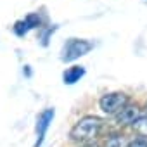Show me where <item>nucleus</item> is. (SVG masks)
Listing matches in <instances>:
<instances>
[{"mask_svg":"<svg viewBox=\"0 0 147 147\" xmlns=\"http://www.w3.org/2000/svg\"><path fill=\"white\" fill-rule=\"evenodd\" d=\"M102 126H104L102 118L94 116V114H87V116L80 118L75 125H73V128L69 131V137H71V140H75L78 144L90 142V140H95L100 135Z\"/></svg>","mask_w":147,"mask_h":147,"instance_id":"obj_1","label":"nucleus"},{"mask_svg":"<svg viewBox=\"0 0 147 147\" xmlns=\"http://www.w3.org/2000/svg\"><path fill=\"white\" fill-rule=\"evenodd\" d=\"M94 49V43L85 38H69L61 49V61L62 62H73L83 55H87Z\"/></svg>","mask_w":147,"mask_h":147,"instance_id":"obj_2","label":"nucleus"},{"mask_svg":"<svg viewBox=\"0 0 147 147\" xmlns=\"http://www.w3.org/2000/svg\"><path fill=\"white\" fill-rule=\"evenodd\" d=\"M128 104H130V97L125 92H109L99 99V107L107 116H116Z\"/></svg>","mask_w":147,"mask_h":147,"instance_id":"obj_3","label":"nucleus"},{"mask_svg":"<svg viewBox=\"0 0 147 147\" xmlns=\"http://www.w3.org/2000/svg\"><path fill=\"white\" fill-rule=\"evenodd\" d=\"M55 118V109L54 107H47L43 109L38 116H36V123H35V133H36V140H35V145L33 147H42L43 140H45V135L52 125Z\"/></svg>","mask_w":147,"mask_h":147,"instance_id":"obj_4","label":"nucleus"},{"mask_svg":"<svg viewBox=\"0 0 147 147\" xmlns=\"http://www.w3.org/2000/svg\"><path fill=\"white\" fill-rule=\"evenodd\" d=\"M142 114V109L135 104H128V106H125L114 118H116V123H118V126H131V123L138 118Z\"/></svg>","mask_w":147,"mask_h":147,"instance_id":"obj_5","label":"nucleus"},{"mask_svg":"<svg viewBox=\"0 0 147 147\" xmlns=\"http://www.w3.org/2000/svg\"><path fill=\"white\" fill-rule=\"evenodd\" d=\"M85 67L83 66H69L64 73H62V82H64V85H75V83H78L83 76H85Z\"/></svg>","mask_w":147,"mask_h":147,"instance_id":"obj_6","label":"nucleus"},{"mask_svg":"<svg viewBox=\"0 0 147 147\" xmlns=\"http://www.w3.org/2000/svg\"><path fill=\"white\" fill-rule=\"evenodd\" d=\"M131 130L140 135L142 138H147V114H140L133 123H131Z\"/></svg>","mask_w":147,"mask_h":147,"instance_id":"obj_7","label":"nucleus"},{"mask_svg":"<svg viewBox=\"0 0 147 147\" xmlns=\"http://www.w3.org/2000/svg\"><path fill=\"white\" fill-rule=\"evenodd\" d=\"M126 144H128V140H126L125 135H121V133H113V135H109V137L106 138L104 147H126Z\"/></svg>","mask_w":147,"mask_h":147,"instance_id":"obj_8","label":"nucleus"},{"mask_svg":"<svg viewBox=\"0 0 147 147\" xmlns=\"http://www.w3.org/2000/svg\"><path fill=\"white\" fill-rule=\"evenodd\" d=\"M12 30H14V33L18 35V36H24V35H28L31 30H30V26H28V23L24 21V19H21V21H18L14 26H12Z\"/></svg>","mask_w":147,"mask_h":147,"instance_id":"obj_9","label":"nucleus"},{"mask_svg":"<svg viewBox=\"0 0 147 147\" xmlns=\"http://www.w3.org/2000/svg\"><path fill=\"white\" fill-rule=\"evenodd\" d=\"M57 30V26H50V28H40V43L43 45V47H47L49 45V38H50V35L54 33Z\"/></svg>","mask_w":147,"mask_h":147,"instance_id":"obj_10","label":"nucleus"},{"mask_svg":"<svg viewBox=\"0 0 147 147\" xmlns=\"http://www.w3.org/2000/svg\"><path fill=\"white\" fill-rule=\"evenodd\" d=\"M126 147H147V138H142V137L131 138V140H128Z\"/></svg>","mask_w":147,"mask_h":147,"instance_id":"obj_11","label":"nucleus"},{"mask_svg":"<svg viewBox=\"0 0 147 147\" xmlns=\"http://www.w3.org/2000/svg\"><path fill=\"white\" fill-rule=\"evenodd\" d=\"M78 147H100V145H99L95 140H90V142H82Z\"/></svg>","mask_w":147,"mask_h":147,"instance_id":"obj_12","label":"nucleus"},{"mask_svg":"<svg viewBox=\"0 0 147 147\" xmlns=\"http://www.w3.org/2000/svg\"><path fill=\"white\" fill-rule=\"evenodd\" d=\"M23 75H24L26 78L31 76V69H30V66H24V67H23Z\"/></svg>","mask_w":147,"mask_h":147,"instance_id":"obj_13","label":"nucleus"},{"mask_svg":"<svg viewBox=\"0 0 147 147\" xmlns=\"http://www.w3.org/2000/svg\"><path fill=\"white\" fill-rule=\"evenodd\" d=\"M144 111H145V114H147V100H145V104H144Z\"/></svg>","mask_w":147,"mask_h":147,"instance_id":"obj_14","label":"nucleus"},{"mask_svg":"<svg viewBox=\"0 0 147 147\" xmlns=\"http://www.w3.org/2000/svg\"><path fill=\"white\" fill-rule=\"evenodd\" d=\"M142 2H145V4H147V0H142Z\"/></svg>","mask_w":147,"mask_h":147,"instance_id":"obj_15","label":"nucleus"}]
</instances>
